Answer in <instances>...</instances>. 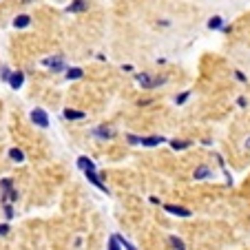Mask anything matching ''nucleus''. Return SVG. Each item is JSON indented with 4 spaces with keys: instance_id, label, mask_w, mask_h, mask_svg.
I'll return each mask as SVG.
<instances>
[{
    "instance_id": "f257e3e1",
    "label": "nucleus",
    "mask_w": 250,
    "mask_h": 250,
    "mask_svg": "<svg viewBox=\"0 0 250 250\" xmlns=\"http://www.w3.org/2000/svg\"><path fill=\"white\" fill-rule=\"evenodd\" d=\"M109 248L111 250H133L135 246L131 241H126L122 235H111L109 237Z\"/></svg>"
},
{
    "instance_id": "f03ea898",
    "label": "nucleus",
    "mask_w": 250,
    "mask_h": 250,
    "mask_svg": "<svg viewBox=\"0 0 250 250\" xmlns=\"http://www.w3.org/2000/svg\"><path fill=\"white\" fill-rule=\"evenodd\" d=\"M135 80L140 82L142 86H144V89H155V86H160V84H164V78H157V80H153V78H148L146 73H137L135 76Z\"/></svg>"
},
{
    "instance_id": "7ed1b4c3",
    "label": "nucleus",
    "mask_w": 250,
    "mask_h": 250,
    "mask_svg": "<svg viewBox=\"0 0 250 250\" xmlns=\"http://www.w3.org/2000/svg\"><path fill=\"white\" fill-rule=\"evenodd\" d=\"M42 64L51 71H66V64H64V58L62 56H51V58H44Z\"/></svg>"
},
{
    "instance_id": "20e7f679",
    "label": "nucleus",
    "mask_w": 250,
    "mask_h": 250,
    "mask_svg": "<svg viewBox=\"0 0 250 250\" xmlns=\"http://www.w3.org/2000/svg\"><path fill=\"white\" fill-rule=\"evenodd\" d=\"M31 122L38 124L40 128H47V126H49V115H47V111L33 109V111H31Z\"/></svg>"
},
{
    "instance_id": "39448f33",
    "label": "nucleus",
    "mask_w": 250,
    "mask_h": 250,
    "mask_svg": "<svg viewBox=\"0 0 250 250\" xmlns=\"http://www.w3.org/2000/svg\"><path fill=\"white\" fill-rule=\"evenodd\" d=\"M91 135L98 137V140H111V137H115V128L111 126H98L91 131Z\"/></svg>"
},
{
    "instance_id": "423d86ee",
    "label": "nucleus",
    "mask_w": 250,
    "mask_h": 250,
    "mask_svg": "<svg viewBox=\"0 0 250 250\" xmlns=\"http://www.w3.org/2000/svg\"><path fill=\"white\" fill-rule=\"evenodd\" d=\"M7 82H9L11 89L18 91L20 86H22V82H24V73H22V71H11V76H9V80H7Z\"/></svg>"
},
{
    "instance_id": "0eeeda50",
    "label": "nucleus",
    "mask_w": 250,
    "mask_h": 250,
    "mask_svg": "<svg viewBox=\"0 0 250 250\" xmlns=\"http://www.w3.org/2000/svg\"><path fill=\"white\" fill-rule=\"evenodd\" d=\"M164 210L170 212V215H177V217H190V210H188V208L173 206V204H164Z\"/></svg>"
},
{
    "instance_id": "6e6552de",
    "label": "nucleus",
    "mask_w": 250,
    "mask_h": 250,
    "mask_svg": "<svg viewBox=\"0 0 250 250\" xmlns=\"http://www.w3.org/2000/svg\"><path fill=\"white\" fill-rule=\"evenodd\" d=\"M86 180H89L93 186H98V188L102 190V193L109 195V188H106V184H102V182H100V177L95 175V170H86Z\"/></svg>"
},
{
    "instance_id": "1a4fd4ad",
    "label": "nucleus",
    "mask_w": 250,
    "mask_h": 250,
    "mask_svg": "<svg viewBox=\"0 0 250 250\" xmlns=\"http://www.w3.org/2000/svg\"><path fill=\"white\" fill-rule=\"evenodd\" d=\"M84 9H89V0H76V2H71L66 7L69 14H78V11H84Z\"/></svg>"
},
{
    "instance_id": "9d476101",
    "label": "nucleus",
    "mask_w": 250,
    "mask_h": 250,
    "mask_svg": "<svg viewBox=\"0 0 250 250\" xmlns=\"http://www.w3.org/2000/svg\"><path fill=\"white\" fill-rule=\"evenodd\" d=\"M62 115H64V120H84L86 118L84 111H73V109H64Z\"/></svg>"
},
{
    "instance_id": "9b49d317",
    "label": "nucleus",
    "mask_w": 250,
    "mask_h": 250,
    "mask_svg": "<svg viewBox=\"0 0 250 250\" xmlns=\"http://www.w3.org/2000/svg\"><path fill=\"white\" fill-rule=\"evenodd\" d=\"M162 142H166L162 135H153V137H142V146H157V144H162Z\"/></svg>"
},
{
    "instance_id": "f8f14e48",
    "label": "nucleus",
    "mask_w": 250,
    "mask_h": 250,
    "mask_svg": "<svg viewBox=\"0 0 250 250\" xmlns=\"http://www.w3.org/2000/svg\"><path fill=\"white\" fill-rule=\"evenodd\" d=\"M193 177L195 180H208V177H210V168H208V166H197Z\"/></svg>"
},
{
    "instance_id": "ddd939ff",
    "label": "nucleus",
    "mask_w": 250,
    "mask_h": 250,
    "mask_svg": "<svg viewBox=\"0 0 250 250\" xmlns=\"http://www.w3.org/2000/svg\"><path fill=\"white\" fill-rule=\"evenodd\" d=\"M66 80H78V78H82L84 76V71L80 69V66H73V69H66Z\"/></svg>"
},
{
    "instance_id": "4468645a",
    "label": "nucleus",
    "mask_w": 250,
    "mask_h": 250,
    "mask_svg": "<svg viewBox=\"0 0 250 250\" xmlns=\"http://www.w3.org/2000/svg\"><path fill=\"white\" fill-rule=\"evenodd\" d=\"M78 166H80L84 173H86V170H95V164L89 160V157H78Z\"/></svg>"
},
{
    "instance_id": "2eb2a0df",
    "label": "nucleus",
    "mask_w": 250,
    "mask_h": 250,
    "mask_svg": "<svg viewBox=\"0 0 250 250\" xmlns=\"http://www.w3.org/2000/svg\"><path fill=\"white\" fill-rule=\"evenodd\" d=\"M29 24H31V18H29V16H18V18L14 20L16 29H24V27H29Z\"/></svg>"
},
{
    "instance_id": "dca6fc26",
    "label": "nucleus",
    "mask_w": 250,
    "mask_h": 250,
    "mask_svg": "<svg viewBox=\"0 0 250 250\" xmlns=\"http://www.w3.org/2000/svg\"><path fill=\"white\" fill-rule=\"evenodd\" d=\"M224 27V18L222 16H215V18L208 20V29H222Z\"/></svg>"
},
{
    "instance_id": "f3484780",
    "label": "nucleus",
    "mask_w": 250,
    "mask_h": 250,
    "mask_svg": "<svg viewBox=\"0 0 250 250\" xmlns=\"http://www.w3.org/2000/svg\"><path fill=\"white\" fill-rule=\"evenodd\" d=\"M170 146H173L175 151H182V148H188L190 146V142L188 140H173V142H170Z\"/></svg>"
},
{
    "instance_id": "a211bd4d",
    "label": "nucleus",
    "mask_w": 250,
    "mask_h": 250,
    "mask_svg": "<svg viewBox=\"0 0 250 250\" xmlns=\"http://www.w3.org/2000/svg\"><path fill=\"white\" fill-rule=\"evenodd\" d=\"M9 160H14V162H24V153L20 151V148H11V151H9Z\"/></svg>"
},
{
    "instance_id": "6ab92c4d",
    "label": "nucleus",
    "mask_w": 250,
    "mask_h": 250,
    "mask_svg": "<svg viewBox=\"0 0 250 250\" xmlns=\"http://www.w3.org/2000/svg\"><path fill=\"white\" fill-rule=\"evenodd\" d=\"M168 244L175 246V248H184V241H182L180 237H168Z\"/></svg>"
},
{
    "instance_id": "aec40b11",
    "label": "nucleus",
    "mask_w": 250,
    "mask_h": 250,
    "mask_svg": "<svg viewBox=\"0 0 250 250\" xmlns=\"http://www.w3.org/2000/svg\"><path fill=\"white\" fill-rule=\"evenodd\" d=\"M188 98H190V91H184L182 95H177V98H175V104H184Z\"/></svg>"
},
{
    "instance_id": "412c9836",
    "label": "nucleus",
    "mask_w": 250,
    "mask_h": 250,
    "mask_svg": "<svg viewBox=\"0 0 250 250\" xmlns=\"http://www.w3.org/2000/svg\"><path fill=\"white\" fill-rule=\"evenodd\" d=\"M9 76H11V71L7 69V66H2V69H0V80L7 82V80H9Z\"/></svg>"
},
{
    "instance_id": "4be33fe9",
    "label": "nucleus",
    "mask_w": 250,
    "mask_h": 250,
    "mask_svg": "<svg viewBox=\"0 0 250 250\" xmlns=\"http://www.w3.org/2000/svg\"><path fill=\"white\" fill-rule=\"evenodd\" d=\"M14 215H16L14 208H11V206H9V202H7V204H5V217H7V219H11Z\"/></svg>"
},
{
    "instance_id": "5701e85b",
    "label": "nucleus",
    "mask_w": 250,
    "mask_h": 250,
    "mask_svg": "<svg viewBox=\"0 0 250 250\" xmlns=\"http://www.w3.org/2000/svg\"><path fill=\"white\" fill-rule=\"evenodd\" d=\"M11 188V180H2L0 182V193H2V190H9Z\"/></svg>"
},
{
    "instance_id": "b1692460",
    "label": "nucleus",
    "mask_w": 250,
    "mask_h": 250,
    "mask_svg": "<svg viewBox=\"0 0 250 250\" xmlns=\"http://www.w3.org/2000/svg\"><path fill=\"white\" fill-rule=\"evenodd\" d=\"M126 140L131 142V144H140V142H142V137H137V135H126Z\"/></svg>"
},
{
    "instance_id": "393cba45",
    "label": "nucleus",
    "mask_w": 250,
    "mask_h": 250,
    "mask_svg": "<svg viewBox=\"0 0 250 250\" xmlns=\"http://www.w3.org/2000/svg\"><path fill=\"white\" fill-rule=\"evenodd\" d=\"M7 232H9V226H7V224H0V237H5Z\"/></svg>"
},
{
    "instance_id": "a878e982",
    "label": "nucleus",
    "mask_w": 250,
    "mask_h": 250,
    "mask_svg": "<svg viewBox=\"0 0 250 250\" xmlns=\"http://www.w3.org/2000/svg\"><path fill=\"white\" fill-rule=\"evenodd\" d=\"M235 76H237V80H241V82H246V76H244V73H241V71H237Z\"/></svg>"
},
{
    "instance_id": "bb28decb",
    "label": "nucleus",
    "mask_w": 250,
    "mask_h": 250,
    "mask_svg": "<svg viewBox=\"0 0 250 250\" xmlns=\"http://www.w3.org/2000/svg\"><path fill=\"white\" fill-rule=\"evenodd\" d=\"M237 104H239V106H246V98H237Z\"/></svg>"
},
{
    "instance_id": "cd10ccee",
    "label": "nucleus",
    "mask_w": 250,
    "mask_h": 250,
    "mask_svg": "<svg viewBox=\"0 0 250 250\" xmlns=\"http://www.w3.org/2000/svg\"><path fill=\"white\" fill-rule=\"evenodd\" d=\"M246 148H250V137H248V140H246Z\"/></svg>"
},
{
    "instance_id": "c85d7f7f",
    "label": "nucleus",
    "mask_w": 250,
    "mask_h": 250,
    "mask_svg": "<svg viewBox=\"0 0 250 250\" xmlns=\"http://www.w3.org/2000/svg\"><path fill=\"white\" fill-rule=\"evenodd\" d=\"M22 2H24V5H29V2H33V0H22Z\"/></svg>"
}]
</instances>
